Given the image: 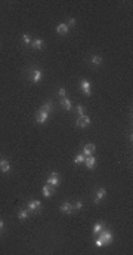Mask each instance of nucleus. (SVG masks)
<instances>
[{
	"label": "nucleus",
	"mask_w": 133,
	"mask_h": 255,
	"mask_svg": "<svg viewBox=\"0 0 133 255\" xmlns=\"http://www.w3.org/2000/svg\"><path fill=\"white\" fill-rule=\"evenodd\" d=\"M99 239H102L104 245H109V243L112 242V239H114L112 231H111V230H105V228H104V230L99 233Z\"/></svg>",
	"instance_id": "obj_1"
},
{
	"label": "nucleus",
	"mask_w": 133,
	"mask_h": 255,
	"mask_svg": "<svg viewBox=\"0 0 133 255\" xmlns=\"http://www.w3.org/2000/svg\"><path fill=\"white\" fill-rule=\"evenodd\" d=\"M42 71L39 70V68H31L30 70V80L33 82V83H39L40 80H42Z\"/></svg>",
	"instance_id": "obj_2"
},
{
	"label": "nucleus",
	"mask_w": 133,
	"mask_h": 255,
	"mask_svg": "<svg viewBox=\"0 0 133 255\" xmlns=\"http://www.w3.org/2000/svg\"><path fill=\"white\" fill-rule=\"evenodd\" d=\"M80 89L83 91V93H84L86 96H89V95L92 93V85H90V82L86 80V79L80 80Z\"/></svg>",
	"instance_id": "obj_3"
},
{
	"label": "nucleus",
	"mask_w": 133,
	"mask_h": 255,
	"mask_svg": "<svg viewBox=\"0 0 133 255\" xmlns=\"http://www.w3.org/2000/svg\"><path fill=\"white\" fill-rule=\"evenodd\" d=\"M47 119H49V113L43 111L42 108L36 113V122H37V123L43 125V123H46V122H47Z\"/></svg>",
	"instance_id": "obj_4"
},
{
	"label": "nucleus",
	"mask_w": 133,
	"mask_h": 255,
	"mask_svg": "<svg viewBox=\"0 0 133 255\" xmlns=\"http://www.w3.org/2000/svg\"><path fill=\"white\" fill-rule=\"evenodd\" d=\"M59 183H61L59 174H58V172H52V174H50V177L47 178V184H49V185H52V187L55 188L56 185H59Z\"/></svg>",
	"instance_id": "obj_5"
},
{
	"label": "nucleus",
	"mask_w": 133,
	"mask_h": 255,
	"mask_svg": "<svg viewBox=\"0 0 133 255\" xmlns=\"http://www.w3.org/2000/svg\"><path fill=\"white\" fill-rule=\"evenodd\" d=\"M27 209H28L30 212H39V211L42 209V202H40V200H30Z\"/></svg>",
	"instance_id": "obj_6"
},
{
	"label": "nucleus",
	"mask_w": 133,
	"mask_h": 255,
	"mask_svg": "<svg viewBox=\"0 0 133 255\" xmlns=\"http://www.w3.org/2000/svg\"><path fill=\"white\" fill-rule=\"evenodd\" d=\"M90 125V117L89 116H78V119H77V126L78 128H87Z\"/></svg>",
	"instance_id": "obj_7"
},
{
	"label": "nucleus",
	"mask_w": 133,
	"mask_h": 255,
	"mask_svg": "<svg viewBox=\"0 0 133 255\" xmlns=\"http://www.w3.org/2000/svg\"><path fill=\"white\" fill-rule=\"evenodd\" d=\"M84 165H86L87 169H93V168L96 166V157H95V156H87V157L84 159Z\"/></svg>",
	"instance_id": "obj_8"
},
{
	"label": "nucleus",
	"mask_w": 133,
	"mask_h": 255,
	"mask_svg": "<svg viewBox=\"0 0 133 255\" xmlns=\"http://www.w3.org/2000/svg\"><path fill=\"white\" fill-rule=\"evenodd\" d=\"M0 171H2L3 174L11 171V163H9L8 159H0Z\"/></svg>",
	"instance_id": "obj_9"
},
{
	"label": "nucleus",
	"mask_w": 133,
	"mask_h": 255,
	"mask_svg": "<svg viewBox=\"0 0 133 255\" xmlns=\"http://www.w3.org/2000/svg\"><path fill=\"white\" fill-rule=\"evenodd\" d=\"M93 151H96V146H95V144H87V146H84V149H83V154H84L86 157H87V156H92Z\"/></svg>",
	"instance_id": "obj_10"
},
{
	"label": "nucleus",
	"mask_w": 133,
	"mask_h": 255,
	"mask_svg": "<svg viewBox=\"0 0 133 255\" xmlns=\"http://www.w3.org/2000/svg\"><path fill=\"white\" fill-rule=\"evenodd\" d=\"M105 196H106V190H105V188H102V187H101V188H98L96 196H95V199H93V200H95V203H99Z\"/></svg>",
	"instance_id": "obj_11"
},
{
	"label": "nucleus",
	"mask_w": 133,
	"mask_h": 255,
	"mask_svg": "<svg viewBox=\"0 0 133 255\" xmlns=\"http://www.w3.org/2000/svg\"><path fill=\"white\" fill-rule=\"evenodd\" d=\"M59 211H62L64 214H71V212L74 211V208H73V205H71L70 202H64V203L61 205Z\"/></svg>",
	"instance_id": "obj_12"
},
{
	"label": "nucleus",
	"mask_w": 133,
	"mask_h": 255,
	"mask_svg": "<svg viewBox=\"0 0 133 255\" xmlns=\"http://www.w3.org/2000/svg\"><path fill=\"white\" fill-rule=\"evenodd\" d=\"M53 191H55V190H53V187H52V185H49V184H46V185L42 188V194H43L45 197H50V196L53 194Z\"/></svg>",
	"instance_id": "obj_13"
},
{
	"label": "nucleus",
	"mask_w": 133,
	"mask_h": 255,
	"mask_svg": "<svg viewBox=\"0 0 133 255\" xmlns=\"http://www.w3.org/2000/svg\"><path fill=\"white\" fill-rule=\"evenodd\" d=\"M59 104H61V105H62V107H64V108H65L67 111H70V110L73 108V104H71V99H68L67 96H64V98L61 99V102H59Z\"/></svg>",
	"instance_id": "obj_14"
},
{
	"label": "nucleus",
	"mask_w": 133,
	"mask_h": 255,
	"mask_svg": "<svg viewBox=\"0 0 133 255\" xmlns=\"http://www.w3.org/2000/svg\"><path fill=\"white\" fill-rule=\"evenodd\" d=\"M56 31H58L61 36H65V34L70 31V28H68V25H67V24H59V25L56 27Z\"/></svg>",
	"instance_id": "obj_15"
},
{
	"label": "nucleus",
	"mask_w": 133,
	"mask_h": 255,
	"mask_svg": "<svg viewBox=\"0 0 133 255\" xmlns=\"http://www.w3.org/2000/svg\"><path fill=\"white\" fill-rule=\"evenodd\" d=\"M43 45H45L43 39H36V40H33V42H31V46H33L34 49H42V48H43Z\"/></svg>",
	"instance_id": "obj_16"
},
{
	"label": "nucleus",
	"mask_w": 133,
	"mask_h": 255,
	"mask_svg": "<svg viewBox=\"0 0 133 255\" xmlns=\"http://www.w3.org/2000/svg\"><path fill=\"white\" fill-rule=\"evenodd\" d=\"M90 62L93 65H101L102 64V57L101 55H92L90 57Z\"/></svg>",
	"instance_id": "obj_17"
},
{
	"label": "nucleus",
	"mask_w": 133,
	"mask_h": 255,
	"mask_svg": "<svg viewBox=\"0 0 133 255\" xmlns=\"http://www.w3.org/2000/svg\"><path fill=\"white\" fill-rule=\"evenodd\" d=\"M42 110L50 114V113H52V110H53V104H52V101H47V102H45V104H43V107H42Z\"/></svg>",
	"instance_id": "obj_18"
},
{
	"label": "nucleus",
	"mask_w": 133,
	"mask_h": 255,
	"mask_svg": "<svg viewBox=\"0 0 133 255\" xmlns=\"http://www.w3.org/2000/svg\"><path fill=\"white\" fill-rule=\"evenodd\" d=\"M28 215H30V211H28V209H21V211L18 212V218H19V220H27Z\"/></svg>",
	"instance_id": "obj_19"
},
{
	"label": "nucleus",
	"mask_w": 133,
	"mask_h": 255,
	"mask_svg": "<svg viewBox=\"0 0 133 255\" xmlns=\"http://www.w3.org/2000/svg\"><path fill=\"white\" fill-rule=\"evenodd\" d=\"M84 159H86V156L81 153V154H77L75 156V159H74V163L75 165H81V163H84Z\"/></svg>",
	"instance_id": "obj_20"
},
{
	"label": "nucleus",
	"mask_w": 133,
	"mask_h": 255,
	"mask_svg": "<svg viewBox=\"0 0 133 255\" xmlns=\"http://www.w3.org/2000/svg\"><path fill=\"white\" fill-rule=\"evenodd\" d=\"M102 230H104V224H102V222H96V224L93 225V233H95V234H99Z\"/></svg>",
	"instance_id": "obj_21"
},
{
	"label": "nucleus",
	"mask_w": 133,
	"mask_h": 255,
	"mask_svg": "<svg viewBox=\"0 0 133 255\" xmlns=\"http://www.w3.org/2000/svg\"><path fill=\"white\" fill-rule=\"evenodd\" d=\"M75 111L78 113V116H84V114H86V108H84L83 105H80V104L75 107Z\"/></svg>",
	"instance_id": "obj_22"
},
{
	"label": "nucleus",
	"mask_w": 133,
	"mask_h": 255,
	"mask_svg": "<svg viewBox=\"0 0 133 255\" xmlns=\"http://www.w3.org/2000/svg\"><path fill=\"white\" fill-rule=\"evenodd\" d=\"M21 40H22L25 45H31V39H30V36H28V34H22Z\"/></svg>",
	"instance_id": "obj_23"
},
{
	"label": "nucleus",
	"mask_w": 133,
	"mask_h": 255,
	"mask_svg": "<svg viewBox=\"0 0 133 255\" xmlns=\"http://www.w3.org/2000/svg\"><path fill=\"white\" fill-rule=\"evenodd\" d=\"M65 93H67L65 88H59V91H58V95H59L61 98H64V96H65Z\"/></svg>",
	"instance_id": "obj_24"
},
{
	"label": "nucleus",
	"mask_w": 133,
	"mask_h": 255,
	"mask_svg": "<svg viewBox=\"0 0 133 255\" xmlns=\"http://www.w3.org/2000/svg\"><path fill=\"white\" fill-rule=\"evenodd\" d=\"M67 25H68V28H70V27H74V25H75V20H74V18H70L68 22H67Z\"/></svg>",
	"instance_id": "obj_25"
},
{
	"label": "nucleus",
	"mask_w": 133,
	"mask_h": 255,
	"mask_svg": "<svg viewBox=\"0 0 133 255\" xmlns=\"http://www.w3.org/2000/svg\"><path fill=\"white\" fill-rule=\"evenodd\" d=\"M73 208L78 211V209H81V208H83V203H81V202H75V203L73 205Z\"/></svg>",
	"instance_id": "obj_26"
},
{
	"label": "nucleus",
	"mask_w": 133,
	"mask_h": 255,
	"mask_svg": "<svg viewBox=\"0 0 133 255\" xmlns=\"http://www.w3.org/2000/svg\"><path fill=\"white\" fill-rule=\"evenodd\" d=\"M95 245H96L98 248H102V246H104V242H102V239H99V237H98V239H96V242H95Z\"/></svg>",
	"instance_id": "obj_27"
},
{
	"label": "nucleus",
	"mask_w": 133,
	"mask_h": 255,
	"mask_svg": "<svg viewBox=\"0 0 133 255\" xmlns=\"http://www.w3.org/2000/svg\"><path fill=\"white\" fill-rule=\"evenodd\" d=\"M3 227H5V221H3V220H0V231L3 230Z\"/></svg>",
	"instance_id": "obj_28"
}]
</instances>
